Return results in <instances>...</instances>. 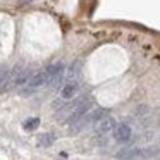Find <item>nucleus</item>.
<instances>
[{"label": "nucleus", "instance_id": "8", "mask_svg": "<svg viewBox=\"0 0 160 160\" xmlns=\"http://www.w3.org/2000/svg\"><path fill=\"white\" fill-rule=\"evenodd\" d=\"M115 157H117V158H143V150L141 148H131V150L124 148Z\"/></svg>", "mask_w": 160, "mask_h": 160}, {"label": "nucleus", "instance_id": "12", "mask_svg": "<svg viewBox=\"0 0 160 160\" xmlns=\"http://www.w3.org/2000/svg\"><path fill=\"white\" fill-rule=\"evenodd\" d=\"M36 88H33V86H29V84H24V88H21L19 90V95L21 97H31V95H35L36 93Z\"/></svg>", "mask_w": 160, "mask_h": 160}, {"label": "nucleus", "instance_id": "6", "mask_svg": "<svg viewBox=\"0 0 160 160\" xmlns=\"http://www.w3.org/2000/svg\"><path fill=\"white\" fill-rule=\"evenodd\" d=\"M26 84L36 88V90L47 86V74H45V71H40V72H36V74H31V78H29V81Z\"/></svg>", "mask_w": 160, "mask_h": 160}, {"label": "nucleus", "instance_id": "9", "mask_svg": "<svg viewBox=\"0 0 160 160\" xmlns=\"http://www.w3.org/2000/svg\"><path fill=\"white\" fill-rule=\"evenodd\" d=\"M55 141H57V136L53 132H43V134L38 136V145L43 146V148H50Z\"/></svg>", "mask_w": 160, "mask_h": 160}, {"label": "nucleus", "instance_id": "5", "mask_svg": "<svg viewBox=\"0 0 160 160\" xmlns=\"http://www.w3.org/2000/svg\"><path fill=\"white\" fill-rule=\"evenodd\" d=\"M115 124H117V122H115L114 119L108 117V115H105V117H102L100 121L97 122V131L100 132V134H107V132L114 131Z\"/></svg>", "mask_w": 160, "mask_h": 160}, {"label": "nucleus", "instance_id": "7", "mask_svg": "<svg viewBox=\"0 0 160 160\" xmlns=\"http://www.w3.org/2000/svg\"><path fill=\"white\" fill-rule=\"evenodd\" d=\"M11 69L5 66L0 67V91H7L9 88H11Z\"/></svg>", "mask_w": 160, "mask_h": 160}, {"label": "nucleus", "instance_id": "1", "mask_svg": "<svg viewBox=\"0 0 160 160\" xmlns=\"http://www.w3.org/2000/svg\"><path fill=\"white\" fill-rule=\"evenodd\" d=\"M93 108V102L90 100V98H83V100L79 102V103L76 105V107L71 110V114L67 115L66 119H64V122H66L67 126H72V124H76L78 121H81V119L84 117V115L88 114V112Z\"/></svg>", "mask_w": 160, "mask_h": 160}, {"label": "nucleus", "instance_id": "4", "mask_svg": "<svg viewBox=\"0 0 160 160\" xmlns=\"http://www.w3.org/2000/svg\"><path fill=\"white\" fill-rule=\"evenodd\" d=\"M78 91H79L78 81H69V83H66L62 86V90H60V98H62V100H72L78 95Z\"/></svg>", "mask_w": 160, "mask_h": 160}, {"label": "nucleus", "instance_id": "11", "mask_svg": "<svg viewBox=\"0 0 160 160\" xmlns=\"http://www.w3.org/2000/svg\"><path fill=\"white\" fill-rule=\"evenodd\" d=\"M150 114V107L148 105H138V107L134 108V117H138V119H143L145 115H148Z\"/></svg>", "mask_w": 160, "mask_h": 160}, {"label": "nucleus", "instance_id": "2", "mask_svg": "<svg viewBox=\"0 0 160 160\" xmlns=\"http://www.w3.org/2000/svg\"><path fill=\"white\" fill-rule=\"evenodd\" d=\"M64 71H66V66L62 62H55V64H50L48 67L45 69L47 74V86H55L62 81L64 78Z\"/></svg>", "mask_w": 160, "mask_h": 160}, {"label": "nucleus", "instance_id": "3", "mask_svg": "<svg viewBox=\"0 0 160 160\" xmlns=\"http://www.w3.org/2000/svg\"><path fill=\"white\" fill-rule=\"evenodd\" d=\"M114 138L119 143H129L132 139V129L129 124H115L114 128Z\"/></svg>", "mask_w": 160, "mask_h": 160}, {"label": "nucleus", "instance_id": "10", "mask_svg": "<svg viewBox=\"0 0 160 160\" xmlns=\"http://www.w3.org/2000/svg\"><path fill=\"white\" fill-rule=\"evenodd\" d=\"M38 128H40V117H28L22 122V129H26V131H35Z\"/></svg>", "mask_w": 160, "mask_h": 160}]
</instances>
